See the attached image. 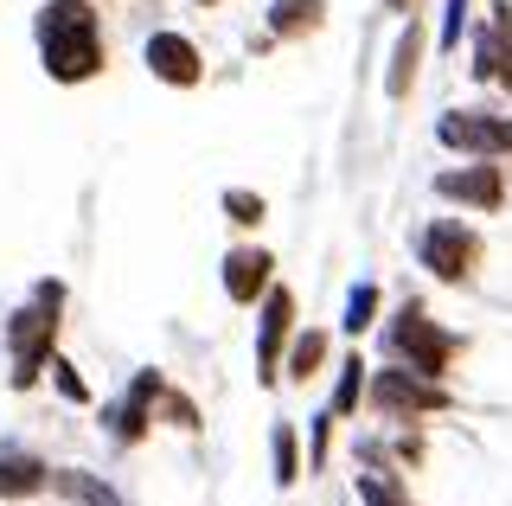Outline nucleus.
Wrapping results in <instances>:
<instances>
[{
    "label": "nucleus",
    "mask_w": 512,
    "mask_h": 506,
    "mask_svg": "<svg viewBox=\"0 0 512 506\" xmlns=\"http://www.w3.org/2000/svg\"><path fill=\"white\" fill-rule=\"evenodd\" d=\"M327 366H333V334L327 327H295V340H288V353H282V385L308 391Z\"/></svg>",
    "instance_id": "14"
},
{
    "label": "nucleus",
    "mask_w": 512,
    "mask_h": 506,
    "mask_svg": "<svg viewBox=\"0 0 512 506\" xmlns=\"http://www.w3.org/2000/svg\"><path fill=\"white\" fill-rule=\"evenodd\" d=\"M384 442H391V462L397 468H423V455H429V442H423V423H404V430H391V436H384Z\"/></svg>",
    "instance_id": "26"
},
{
    "label": "nucleus",
    "mask_w": 512,
    "mask_h": 506,
    "mask_svg": "<svg viewBox=\"0 0 512 506\" xmlns=\"http://www.w3.org/2000/svg\"><path fill=\"white\" fill-rule=\"evenodd\" d=\"M52 494L64 506H128L116 487H109L103 474H90V468H52Z\"/></svg>",
    "instance_id": "19"
},
{
    "label": "nucleus",
    "mask_w": 512,
    "mask_h": 506,
    "mask_svg": "<svg viewBox=\"0 0 512 506\" xmlns=\"http://www.w3.org/2000/svg\"><path fill=\"white\" fill-rule=\"evenodd\" d=\"M423 58H429V33H423V13H410L391 39V58H384V97L391 103H410L416 77H423Z\"/></svg>",
    "instance_id": "13"
},
{
    "label": "nucleus",
    "mask_w": 512,
    "mask_h": 506,
    "mask_svg": "<svg viewBox=\"0 0 512 506\" xmlns=\"http://www.w3.org/2000/svg\"><path fill=\"white\" fill-rule=\"evenodd\" d=\"M269 282H276V250L256 244V237H237V244L224 250V263H218L224 302H231V308H256L269 295Z\"/></svg>",
    "instance_id": "11"
},
{
    "label": "nucleus",
    "mask_w": 512,
    "mask_h": 506,
    "mask_svg": "<svg viewBox=\"0 0 512 506\" xmlns=\"http://www.w3.org/2000/svg\"><path fill=\"white\" fill-rule=\"evenodd\" d=\"M192 7H224V0H192Z\"/></svg>",
    "instance_id": "31"
},
{
    "label": "nucleus",
    "mask_w": 512,
    "mask_h": 506,
    "mask_svg": "<svg viewBox=\"0 0 512 506\" xmlns=\"http://www.w3.org/2000/svg\"><path fill=\"white\" fill-rule=\"evenodd\" d=\"M474 26V0H442V26H436V52H461V33Z\"/></svg>",
    "instance_id": "24"
},
{
    "label": "nucleus",
    "mask_w": 512,
    "mask_h": 506,
    "mask_svg": "<svg viewBox=\"0 0 512 506\" xmlns=\"http://www.w3.org/2000/svg\"><path fill=\"white\" fill-rule=\"evenodd\" d=\"M333 430H340V417H333V410L308 417V468H327L333 462Z\"/></svg>",
    "instance_id": "27"
},
{
    "label": "nucleus",
    "mask_w": 512,
    "mask_h": 506,
    "mask_svg": "<svg viewBox=\"0 0 512 506\" xmlns=\"http://www.w3.org/2000/svg\"><path fill=\"white\" fill-rule=\"evenodd\" d=\"M416 263H423V276L442 282V289H474L480 263H487V237H480L474 218L436 212V218L416 225Z\"/></svg>",
    "instance_id": "3"
},
{
    "label": "nucleus",
    "mask_w": 512,
    "mask_h": 506,
    "mask_svg": "<svg viewBox=\"0 0 512 506\" xmlns=\"http://www.w3.org/2000/svg\"><path fill=\"white\" fill-rule=\"evenodd\" d=\"M365 385H372V359L359 353V346H352V353H340L333 359V391H327V410L340 423H352L365 410Z\"/></svg>",
    "instance_id": "16"
},
{
    "label": "nucleus",
    "mask_w": 512,
    "mask_h": 506,
    "mask_svg": "<svg viewBox=\"0 0 512 506\" xmlns=\"http://www.w3.org/2000/svg\"><path fill=\"white\" fill-rule=\"evenodd\" d=\"M58 334H64V308H39V302H20L0 321V340H7V359H13V372H7L13 391H32L45 378V366L58 353Z\"/></svg>",
    "instance_id": "5"
},
{
    "label": "nucleus",
    "mask_w": 512,
    "mask_h": 506,
    "mask_svg": "<svg viewBox=\"0 0 512 506\" xmlns=\"http://www.w3.org/2000/svg\"><path fill=\"white\" fill-rule=\"evenodd\" d=\"M487 20H493V26H500V39L512 45V0H493V13H487Z\"/></svg>",
    "instance_id": "29"
},
{
    "label": "nucleus",
    "mask_w": 512,
    "mask_h": 506,
    "mask_svg": "<svg viewBox=\"0 0 512 506\" xmlns=\"http://www.w3.org/2000/svg\"><path fill=\"white\" fill-rule=\"evenodd\" d=\"M327 26V0H269L263 7V33L276 45H301Z\"/></svg>",
    "instance_id": "15"
},
{
    "label": "nucleus",
    "mask_w": 512,
    "mask_h": 506,
    "mask_svg": "<svg viewBox=\"0 0 512 506\" xmlns=\"http://www.w3.org/2000/svg\"><path fill=\"white\" fill-rule=\"evenodd\" d=\"M141 65H148V77L167 84V90H199L205 84V52H199L192 33H180V26H154V33L141 39Z\"/></svg>",
    "instance_id": "10"
},
{
    "label": "nucleus",
    "mask_w": 512,
    "mask_h": 506,
    "mask_svg": "<svg viewBox=\"0 0 512 506\" xmlns=\"http://www.w3.org/2000/svg\"><path fill=\"white\" fill-rule=\"evenodd\" d=\"M26 302H39V308H64V302H71V289H64V276H39Z\"/></svg>",
    "instance_id": "28"
},
{
    "label": "nucleus",
    "mask_w": 512,
    "mask_h": 506,
    "mask_svg": "<svg viewBox=\"0 0 512 506\" xmlns=\"http://www.w3.org/2000/svg\"><path fill=\"white\" fill-rule=\"evenodd\" d=\"M365 410L384 423V430H404V423H429V417H448L455 410V385L442 378H423L410 366H372V385H365Z\"/></svg>",
    "instance_id": "4"
},
{
    "label": "nucleus",
    "mask_w": 512,
    "mask_h": 506,
    "mask_svg": "<svg viewBox=\"0 0 512 506\" xmlns=\"http://www.w3.org/2000/svg\"><path fill=\"white\" fill-rule=\"evenodd\" d=\"M429 193H436L442 205H455V212H506L512 199V173L506 161H461V167H442L429 173Z\"/></svg>",
    "instance_id": "8"
},
{
    "label": "nucleus",
    "mask_w": 512,
    "mask_h": 506,
    "mask_svg": "<svg viewBox=\"0 0 512 506\" xmlns=\"http://www.w3.org/2000/svg\"><path fill=\"white\" fill-rule=\"evenodd\" d=\"M52 494V462L26 442H0V506H26Z\"/></svg>",
    "instance_id": "12"
},
{
    "label": "nucleus",
    "mask_w": 512,
    "mask_h": 506,
    "mask_svg": "<svg viewBox=\"0 0 512 506\" xmlns=\"http://www.w3.org/2000/svg\"><path fill=\"white\" fill-rule=\"evenodd\" d=\"M352 506H416L404 468H359L352 474Z\"/></svg>",
    "instance_id": "21"
},
{
    "label": "nucleus",
    "mask_w": 512,
    "mask_h": 506,
    "mask_svg": "<svg viewBox=\"0 0 512 506\" xmlns=\"http://www.w3.org/2000/svg\"><path fill=\"white\" fill-rule=\"evenodd\" d=\"M468 33H474V58H468L474 84H500V90H512V45L500 39V26L480 20V26H468Z\"/></svg>",
    "instance_id": "17"
},
{
    "label": "nucleus",
    "mask_w": 512,
    "mask_h": 506,
    "mask_svg": "<svg viewBox=\"0 0 512 506\" xmlns=\"http://www.w3.org/2000/svg\"><path fill=\"white\" fill-rule=\"evenodd\" d=\"M295 327H301V314H295V289L276 276L269 282V295L256 302V385H282V353H288V340H295Z\"/></svg>",
    "instance_id": "9"
},
{
    "label": "nucleus",
    "mask_w": 512,
    "mask_h": 506,
    "mask_svg": "<svg viewBox=\"0 0 512 506\" xmlns=\"http://www.w3.org/2000/svg\"><path fill=\"white\" fill-rule=\"evenodd\" d=\"M378 346H384V359H391V366H410V372H423V378L455 385V366H461V353H468V334L442 327L436 314L410 295V302H397L378 321Z\"/></svg>",
    "instance_id": "2"
},
{
    "label": "nucleus",
    "mask_w": 512,
    "mask_h": 506,
    "mask_svg": "<svg viewBox=\"0 0 512 506\" xmlns=\"http://www.w3.org/2000/svg\"><path fill=\"white\" fill-rule=\"evenodd\" d=\"M378 321H384V289H378L372 276H365V282H352V289H346V308H340V334H346L352 346H359V340L372 334Z\"/></svg>",
    "instance_id": "20"
},
{
    "label": "nucleus",
    "mask_w": 512,
    "mask_h": 506,
    "mask_svg": "<svg viewBox=\"0 0 512 506\" xmlns=\"http://www.w3.org/2000/svg\"><path fill=\"white\" fill-rule=\"evenodd\" d=\"M160 423H167V430H180V436H199V430H205V410H199V398H192V391L167 385V391H160Z\"/></svg>",
    "instance_id": "23"
},
{
    "label": "nucleus",
    "mask_w": 512,
    "mask_h": 506,
    "mask_svg": "<svg viewBox=\"0 0 512 506\" xmlns=\"http://www.w3.org/2000/svg\"><path fill=\"white\" fill-rule=\"evenodd\" d=\"M45 378H52V391H58L64 404H90V378L77 372L64 353H52V366H45Z\"/></svg>",
    "instance_id": "25"
},
{
    "label": "nucleus",
    "mask_w": 512,
    "mask_h": 506,
    "mask_svg": "<svg viewBox=\"0 0 512 506\" xmlns=\"http://www.w3.org/2000/svg\"><path fill=\"white\" fill-rule=\"evenodd\" d=\"M167 385H173V378L160 366H141L135 378H128L122 398L103 404V436L116 442V449H141V442L154 436V423H160V391H167Z\"/></svg>",
    "instance_id": "7"
},
{
    "label": "nucleus",
    "mask_w": 512,
    "mask_h": 506,
    "mask_svg": "<svg viewBox=\"0 0 512 506\" xmlns=\"http://www.w3.org/2000/svg\"><path fill=\"white\" fill-rule=\"evenodd\" d=\"M218 212L231 218L244 237H256V231H263V218H269V199L256 193V186H224V193H218Z\"/></svg>",
    "instance_id": "22"
},
{
    "label": "nucleus",
    "mask_w": 512,
    "mask_h": 506,
    "mask_svg": "<svg viewBox=\"0 0 512 506\" xmlns=\"http://www.w3.org/2000/svg\"><path fill=\"white\" fill-rule=\"evenodd\" d=\"M436 141L461 161H512V109H442Z\"/></svg>",
    "instance_id": "6"
},
{
    "label": "nucleus",
    "mask_w": 512,
    "mask_h": 506,
    "mask_svg": "<svg viewBox=\"0 0 512 506\" xmlns=\"http://www.w3.org/2000/svg\"><path fill=\"white\" fill-rule=\"evenodd\" d=\"M301 468H308V455H301V430L288 417H276V423H269V481H276L282 494H295Z\"/></svg>",
    "instance_id": "18"
},
{
    "label": "nucleus",
    "mask_w": 512,
    "mask_h": 506,
    "mask_svg": "<svg viewBox=\"0 0 512 506\" xmlns=\"http://www.w3.org/2000/svg\"><path fill=\"white\" fill-rule=\"evenodd\" d=\"M384 13H397V20H410V13H423V0H384Z\"/></svg>",
    "instance_id": "30"
},
{
    "label": "nucleus",
    "mask_w": 512,
    "mask_h": 506,
    "mask_svg": "<svg viewBox=\"0 0 512 506\" xmlns=\"http://www.w3.org/2000/svg\"><path fill=\"white\" fill-rule=\"evenodd\" d=\"M32 45H39V71L58 90H84L109 71V33L96 0H45L32 13Z\"/></svg>",
    "instance_id": "1"
}]
</instances>
